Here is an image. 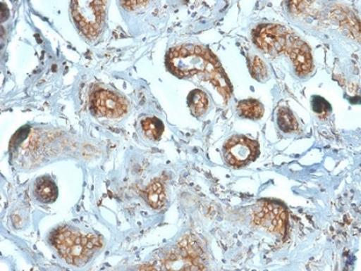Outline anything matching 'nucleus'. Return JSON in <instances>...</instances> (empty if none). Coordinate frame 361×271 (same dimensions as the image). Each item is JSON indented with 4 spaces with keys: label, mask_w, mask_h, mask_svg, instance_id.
<instances>
[{
    "label": "nucleus",
    "mask_w": 361,
    "mask_h": 271,
    "mask_svg": "<svg viewBox=\"0 0 361 271\" xmlns=\"http://www.w3.org/2000/svg\"><path fill=\"white\" fill-rule=\"evenodd\" d=\"M140 133L147 141H158L164 131V125L157 118H146L140 123Z\"/></svg>",
    "instance_id": "obj_10"
},
{
    "label": "nucleus",
    "mask_w": 361,
    "mask_h": 271,
    "mask_svg": "<svg viewBox=\"0 0 361 271\" xmlns=\"http://www.w3.org/2000/svg\"><path fill=\"white\" fill-rule=\"evenodd\" d=\"M169 68L180 77L202 75L211 82L225 99L233 94L231 84L216 58L207 49L195 44H184L171 49L169 54Z\"/></svg>",
    "instance_id": "obj_1"
},
{
    "label": "nucleus",
    "mask_w": 361,
    "mask_h": 271,
    "mask_svg": "<svg viewBox=\"0 0 361 271\" xmlns=\"http://www.w3.org/2000/svg\"><path fill=\"white\" fill-rule=\"evenodd\" d=\"M289 55L294 64L295 72L300 77L309 75L313 70V59H312L311 51L307 44L302 42L300 37L295 39L289 49Z\"/></svg>",
    "instance_id": "obj_8"
},
{
    "label": "nucleus",
    "mask_w": 361,
    "mask_h": 271,
    "mask_svg": "<svg viewBox=\"0 0 361 271\" xmlns=\"http://www.w3.org/2000/svg\"><path fill=\"white\" fill-rule=\"evenodd\" d=\"M53 246L71 265L83 266L102 248L104 241L97 234L71 226H61L52 235Z\"/></svg>",
    "instance_id": "obj_2"
},
{
    "label": "nucleus",
    "mask_w": 361,
    "mask_h": 271,
    "mask_svg": "<svg viewBox=\"0 0 361 271\" xmlns=\"http://www.w3.org/2000/svg\"><path fill=\"white\" fill-rule=\"evenodd\" d=\"M145 194H146V199L148 203L155 210L164 208V204H166V190H164V186L158 183V182L151 184L148 189H147Z\"/></svg>",
    "instance_id": "obj_13"
},
{
    "label": "nucleus",
    "mask_w": 361,
    "mask_h": 271,
    "mask_svg": "<svg viewBox=\"0 0 361 271\" xmlns=\"http://www.w3.org/2000/svg\"><path fill=\"white\" fill-rule=\"evenodd\" d=\"M287 213L282 204L274 201H259L254 210V221L271 232H286Z\"/></svg>",
    "instance_id": "obj_7"
},
{
    "label": "nucleus",
    "mask_w": 361,
    "mask_h": 271,
    "mask_svg": "<svg viewBox=\"0 0 361 271\" xmlns=\"http://www.w3.org/2000/svg\"><path fill=\"white\" fill-rule=\"evenodd\" d=\"M91 108L98 117L119 119L128 113V101L113 91L98 89L91 96Z\"/></svg>",
    "instance_id": "obj_6"
},
{
    "label": "nucleus",
    "mask_w": 361,
    "mask_h": 271,
    "mask_svg": "<svg viewBox=\"0 0 361 271\" xmlns=\"http://www.w3.org/2000/svg\"><path fill=\"white\" fill-rule=\"evenodd\" d=\"M209 106V96L206 92L200 89L191 91L188 96V106L193 115L202 117L208 112Z\"/></svg>",
    "instance_id": "obj_11"
},
{
    "label": "nucleus",
    "mask_w": 361,
    "mask_h": 271,
    "mask_svg": "<svg viewBox=\"0 0 361 271\" xmlns=\"http://www.w3.org/2000/svg\"><path fill=\"white\" fill-rule=\"evenodd\" d=\"M71 15L88 39H97L106 25V1H71Z\"/></svg>",
    "instance_id": "obj_3"
},
{
    "label": "nucleus",
    "mask_w": 361,
    "mask_h": 271,
    "mask_svg": "<svg viewBox=\"0 0 361 271\" xmlns=\"http://www.w3.org/2000/svg\"><path fill=\"white\" fill-rule=\"evenodd\" d=\"M296 35L278 24L259 26L254 32V43L271 56L288 52Z\"/></svg>",
    "instance_id": "obj_4"
},
{
    "label": "nucleus",
    "mask_w": 361,
    "mask_h": 271,
    "mask_svg": "<svg viewBox=\"0 0 361 271\" xmlns=\"http://www.w3.org/2000/svg\"><path fill=\"white\" fill-rule=\"evenodd\" d=\"M278 127L284 133L295 132L298 123L291 111L287 108H279L277 114Z\"/></svg>",
    "instance_id": "obj_14"
},
{
    "label": "nucleus",
    "mask_w": 361,
    "mask_h": 271,
    "mask_svg": "<svg viewBox=\"0 0 361 271\" xmlns=\"http://www.w3.org/2000/svg\"><path fill=\"white\" fill-rule=\"evenodd\" d=\"M240 117L250 120H259L264 117V108L255 99L243 100L236 106Z\"/></svg>",
    "instance_id": "obj_12"
},
{
    "label": "nucleus",
    "mask_w": 361,
    "mask_h": 271,
    "mask_svg": "<svg viewBox=\"0 0 361 271\" xmlns=\"http://www.w3.org/2000/svg\"><path fill=\"white\" fill-rule=\"evenodd\" d=\"M32 198L41 204H50L58 197V188L50 177H37L30 187Z\"/></svg>",
    "instance_id": "obj_9"
},
{
    "label": "nucleus",
    "mask_w": 361,
    "mask_h": 271,
    "mask_svg": "<svg viewBox=\"0 0 361 271\" xmlns=\"http://www.w3.org/2000/svg\"><path fill=\"white\" fill-rule=\"evenodd\" d=\"M259 155V146L244 135H235L225 143L222 157L225 163L235 168L247 165Z\"/></svg>",
    "instance_id": "obj_5"
},
{
    "label": "nucleus",
    "mask_w": 361,
    "mask_h": 271,
    "mask_svg": "<svg viewBox=\"0 0 361 271\" xmlns=\"http://www.w3.org/2000/svg\"><path fill=\"white\" fill-rule=\"evenodd\" d=\"M311 106L313 112L315 113V114L320 115V117H325V115L331 114V104H329V102L327 101L326 99H323V97L318 96V95L312 96Z\"/></svg>",
    "instance_id": "obj_16"
},
{
    "label": "nucleus",
    "mask_w": 361,
    "mask_h": 271,
    "mask_svg": "<svg viewBox=\"0 0 361 271\" xmlns=\"http://www.w3.org/2000/svg\"><path fill=\"white\" fill-rule=\"evenodd\" d=\"M249 68H250L252 77L257 80V81L264 82L269 77L267 66H265L264 61L259 57L255 56L252 58L250 63H249Z\"/></svg>",
    "instance_id": "obj_15"
}]
</instances>
